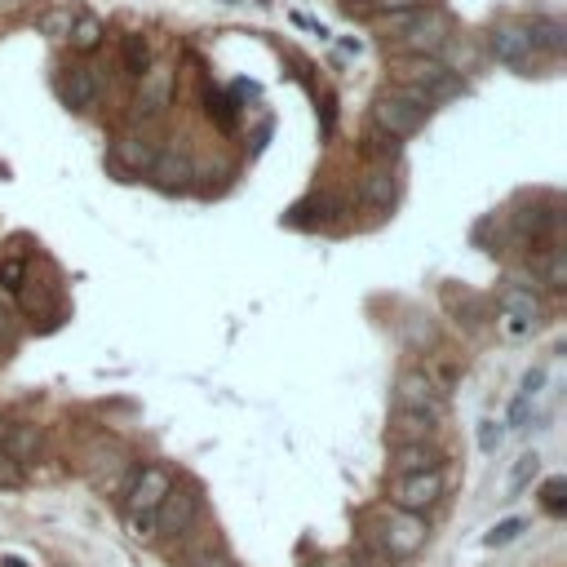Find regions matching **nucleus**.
<instances>
[{"label": "nucleus", "mask_w": 567, "mask_h": 567, "mask_svg": "<svg viewBox=\"0 0 567 567\" xmlns=\"http://www.w3.org/2000/svg\"><path fill=\"white\" fill-rule=\"evenodd\" d=\"M386 18V45L404 58H435L448 45V14L439 5L404 9V14H381Z\"/></svg>", "instance_id": "1"}, {"label": "nucleus", "mask_w": 567, "mask_h": 567, "mask_svg": "<svg viewBox=\"0 0 567 567\" xmlns=\"http://www.w3.org/2000/svg\"><path fill=\"white\" fill-rule=\"evenodd\" d=\"M169 488H173L169 466H160V461L138 466V474H133L129 488H125V497H120V514H125L129 536H138V541H151V536H156V510Z\"/></svg>", "instance_id": "2"}, {"label": "nucleus", "mask_w": 567, "mask_h": 567, "mask_svg": "<svg viewBox=\"0 0 567 567\" xmlns=\"http://www.w3.org/2000/svg\"><path fill=\"white\" fill-rule=\"evenodd\" d=\"M426 116H430V98L417 94L408 85H395V89H381L373 98V125L386 129L390 138H417L426 129Z\"/></svg>", "instance_id": "3"}, {"label": "nucleus", "mask_w": 567, "mask_h": 567, "mask_svg": "<svg viewBox=\"0 0 567 567\" xmlns=\"http://www.w3.org/2000/svg\"><path fill=\"white\" fill-rule=\"evenodd\" d=\"M426 536L430 532H426V519H421V514H408V510H395V505H390L373 528L364 532V541H373L390 559H412V554L426 545Z\"/></svg>", "instance_id": "4"}, {"label": "nucleus", "mask_w": 567, "mask_h": 567, "mask_svg": "<svg viewBox=\"0 0 567 567\" xmlns=\"http://www.w3.org/2000/svg\"><path fill=\"white\" fill-rule=\"evenodd\" d=\"M395 76H399L395 85H408V89H417V94H426L430 107H439V102L466 94V80H461L448 63H439V58H426V54H421V58H404Z\"/></svg>", "instance_id": "5"}, {"label": "nucleus", "mask_w": 567, "mask_h": 567, "mask_svg": "<svg viewBox=\"0 0 567 567\" xmlns=\"http://www.w3.org/2000/svg\"><path fill=\"white\" fill-rule=\"evenodd\" d=\"M173 85H178V67L173 63H151L138 76V94H133V120L151 125L173 107Z\"/></svg>", "instance_id": "6"}, {"label": "nucleus", "mask_w": 567, "mask_h": 567, "mask_svg": "<svg viewBox=\"0 0 567 567\" xmlns=\"http://www.w3.org/2000/svg\"><path fill=\"white\" fill-rule=\"evenodd\" d=\"M164 142L156 133H142V129H129V133H116L107 147V164L116 173H125V178H147L151 164H156Z\"/></svg>", "instance_id": "7"}, {"label": "nucleus", "mask_w": 567, "mask_h": 567, "mask_svg": "<svg viewBox=\"0 0 567 567\" xmlns=\"http://www.w3.org/2000/svg\"><path fill=\"white\" fill-rule=\"evenodd\" d=\"M85 474L94 479L98 492H111V497H125L129 479L138 474V461H129L125 448L116 443H98V448L85 452Z\"/></svg>", "instance_id": "8"}, {"label": "nucleus", "mask_w": 567, "mask_h": 567, "mask_svg": "<svg viewBox=\"0 0 567 567\" xmlns=\"http://www.w3.org/2000/svg\"><path fill=\"white\" fill-rule=\"evenodd\" d=\"M200 514H204L200 492H195L191 483L173 479V488L164 492V501L156 510V536H187L195 523H200Z\"/></svg>", "instance_id": "9"}, {"label": "nucleus", "mask_w": 567, "mask_h": 567, "mask_svg": "<svg viewBox=\"0 0 567 567\" xmlns=\"http://www.w3.org/2000/svg\"><path fill=\"white\" fill-rule=\"evenodd\" d=\"M497 311L505 319V333L519 337V333H532L545 319V297L532 284H505L497 293Z\"/></svg>", "instance_id": "10"}, {"label": "nucleus", "mask_w": 567, "mask_h": 567, "mask_svg": "<svg viewBox=\"0 0 567 567\" xmlns=\"http://www.w3.org/2000/svg\"><path fill=\"white\" fill-rule=\"evenodd\" d=\"M395 408L426 412V417L443 421V412H448V399H443V390L435 386V377H430V373H421V368H408V373H399V381H395Z\"/></svg>", "instance_id": "11"}, {"label": "nucleus", "mask_w": 567, "mask_h": 567, "mask_svg": "<svg viewBox=\"0 0 567 567\" xmlns=\"http://www.w3.org/2000/svg\"><path fill=\"white\" fill-rule=\"evenodd\" d=\"M439 497H443V466L399 474L395 488H390V505H395V510H408V514H426Z\"/></svg>", "instance_id": "12"}, {"label": "nucleus", "mask_w": 567, "mask_h": 567, "mask_svg": "<svg viewBox=\"0 0 567 567\" xmlns=\"http://www.w3.org/2000/svg\"><path fill=\"white\" fill-rule=\"evenodd\" d=\"M488 49H492L497 63L514 67V71H532V63H536L532 36H528V27H523V23H497L488 32Z\"/></svg>", "instance_id": "13"}, {"label": "nucleus", "mask_w": 567, "mask_h": 567, "mask_svg": "<svg viewBox=\"0 0 567 567\" xmlns=\"http://www.w3.org/2000/svg\"><path fill=\"white\" fill-rule=\"evenodd\" d=\"M395 195H399V187H395V173L381 164V169H368L364 178H359V209H368V213H390L395 209Z\"/></svg>", "instance_id": "14"}, {"label": "nucleus", "mask_w": 567, "mask_h": 567, "mask_svg": "<svg viewBox=\"0 0 567 567\" xmlns=\"http://www.w3.org/2000/svg\"><path fill=\"white\" fill-rule=\"evenodd\" d=\"M435 430H439V421H435V417H426V412L395 408L386 439L395 443V448H404V443H430V439H435Z\"/></svg>", "instance_id": "15"}, {"label": "nucleus", "mask_w": 567, "mask_h": 567, "mask_svg": "<svg viewBox=\"0 0 567 567\" xmlns=\"http://www.w3.org/2000/svg\"><path fill=\"white\" fill-rule=\"evenodd\" d=\"M58 94L71 111H94L98 107V80L89 67H67L63 80H58Z\"/></svg>", "instance_id": "16"}, {"label": "nucleus", "mask_w": 567, "mask_h": 567, "mask_svg": "<svg viewBox=\"0 0 567 567\" xmlns=\"http://www.w3.org/2000/svg\"><path fill=\"white\" fill-rule=\"evenodd\" d=\"M395 474H417V470H439L443 466V448L435 439L430 443H404V448H395Z\"/></svg>", "instance_id": "17"}, {"label": "nucleus", "mask_w": 567, "mask_h": 567, "mask_svg": "<svg viewBox=\"0 0 567 567\" xmlns=\"http://www.w3.org/2000/svg\"><path fill=\"white\" fill-rule=\"evenodd\" d=\"M0 452H5L9 461H18V466H27L40 452V430L36 426H5L0 430Z\"/></svg>", "instance_id": "18"}, {"label": "nucleus", "mask_w": 567, "mask_h": 567, "mask_svg": "<svg viewBox=\"0 0 567 567\" xmlns=\"http://www.w3.org/2000/svg\"><path fill=\"white\" fill-rule=\"evenodd\" d=\"M102 36H107V23H102L94 9H76V23H71V32H67V45L76 49V54H94L102 45Z\"/></svg>", "instance_id": "19"}, {"label": "nucleus", "mask_w": 567, "mask_h": 567, "mask_svg": "<svg viewBox=\"0 0 567 567\" xmlns=\"http://www.w3.org/2000/svg\"><path fill=\"white\" fill-rule=\"evenodd\" d=\"M147 178H160V187H187L191 182V156L187 151H164L160 147V156H156V164H151V173Z\"/></svg>", "instance_id": "20"}, {"label": "nucleus", "mask_w": 567, "mask_h": 567, "mask_svg": "<svg viewBox=\"0 0 567 567\" xmlns=\"http://www.w3.org/2000/svg\"><path fill=\"white\" fill-rule=\"evenodd\" d=\"M536 275H541V284L550 288V293H563L567 288V253L559 249V244H550V249L536 253Z\"/></svg>", "instance_id": "21"}, {"label": "nucleus", "mask_w": 567, "mask_h": 567, "mask_svg": "<svg viewBox=\"0 0 567 567\" xmlns=\"http://www.w3.org/2000/svg\"><path fill=\"white\" fill-rule=\"evenodd\" d=\"M532 36V49H545V54H563L567 45V27L559 18H532V23H523Z\"/></svg>", "instance_id": "22"}, {"label": "nucleus", "mask_w": 567, "mask_h": 567, "mask_svg": "<svg viewBox=\"0 0 567 567\" xmlns=\"http://www.w3.org/2000/svg\"><path fill=\"white\" fill-rule=\"evenodd\" d=\"M71 23H76V9L67 5H49V9H40L36 14V32L40 36H54V40H67V32H71Z\"/></svg>", "instance_id": "23"}, {"label": "nucleus", "mask_w": 567, "mask_h": 567, "mask_svg": "<svg viewBox=\"0 0 567 567\" xmlns=\"http://www.w3.org/2000/svg\"><path fill=\"white\" fill-rule=\"evenodd\" d=\"M536 470H541V457H536V452H523V457L510 466V474H505V497H501V501L523 497V488H528V483L536 479Z\"/></svg>", "instance_id": "24"}, {"label": "nucleus", "mask_w": 567, "mask_h": 567, "mask_svg": "<svg viewBox=\"0 0 567 567\" xmlns=\"http://www.w3.org/2000/svg\"><path fill=\"white\" fill-rule=\"evenodd\" d=\"M519 226H523V235H528V240H554V231H559V213L554 209H541V204H536V209H528V213H519Z\"/></svg>", "instance_id": "25"}, {"label": "nucleus", "mask_w": 567, "mask_h": 567, "mask_svg": "<svg viewBox=\"0 0 567 567\" xmlns=\"http://www.w3.org/2000/svg\"><path fill=\"white\" fill-rule=\"evenodd\" d=\"M120 63H125V76L138 80L142 71L151 67V45H147V36H125V49H120Z\"/></svg>", "instance_id": "26"}, {"label": "nucleus", "mask_w": 567, "mask_h": 567, "mask_svg": "<svg viewBox=\"0 0 567 567\" xmlns=\"http://www.w3.org/2000/svg\"><path fill=\"white\" fill-rule=\"evenodd\" d=\"M364 151H368V156H373V160H399V151H404V142H399V138H390V133L386 129H368V138H364Z\"/></svg>", "instance_id": "27"}, {"label": "nucleus", "mask_w": 567, "mask_h": 567, "mask_svg": "<svg viewBox=\"0 0 567 567\" xmlns=\"http://www.w3.org/2000/svg\"><path fill=\"white\" fill-rule=\"evenodd\" d=\"M523 532H528V519H501L497 528H492L488 536H483V545H488V550H497V545H510V541H519Z\"/></svg>", "instance_id": "28"}, {"label": "nucleus", "mask_w": 567, "mask_h": 567, "mask_svg": "<svg viewBox=\"0 0 567 567\" xmlns=\"http://www.w3.org/2000/svg\"><path fill=\"white\" fill-rule=\"evenodd\" d=\"M541 505L550 514H563L567 510V479H563V474H554V479L541 483Z\"/></svg>", "instance_id": "29"}, {"label": "nucleus", "mask_w": 567, "mask_h": 567, "mask_svg": "<svg viewBox=\"0 0 567 567\" xmlns=\"http://www.w3.org/2000/svg\"><path fill=\"white\" fill-rule=\"evenodd\" d=\"M23 280H27V262L23 257H5V262H0V288H5V293H18Z\"/></svg>", "instance_id": "30"}, {"label": "nucleus", "mask_w": 567, "mask_h": 567, "mask_svg": "<svg viewBox=\"0 0 567 567\" xmlns=\"http://www.w3.org/2000/svg\"><path fill=\"white\" fill-rule=\"evenodd\" d=\"M204 102H209V116L218 120V129L231 133V129H235V107H231V102H226L218 89H209V98H204Z\"/></svg>", "instance_id": "31"}, {"label": "nucleus", "mask_w": 567, "mask_h": 567, "mask_svg": "<svg viewBox=\"0 0 567 567\" xmlns=\"http://www.w3.org/2000/svg\"><path fill=\"white\" fill-rule=\"evenodd\" d=\"M501 439H505V430H501V421H492V417H483L479 421V452L483 457H492V452L501 448Z\"/></svg>", "instance_id": "32"}, {"label": "nucleus", "mask_w": 567, "mask_h": 567, "mask_svg": "<svg viewBox=\"0 0 567 567\" xmlns=\"http://www.w3.org/2000/svg\"><path fill=\"white\" fill-rule=\"evenodd\" d=\"M182 567H231V559H226L222 550H213V545H204V550H195L182 559Z\"/></svg>", "instance_id": "33"}, {"label": "nucleus", "mask_w": 567, "mask_h": 567, "mask_svg": "<svg viewBox=\"0 0 567 567\" xmlns=\"http://www.w3.org/2000/svg\"><path fill=\"white\" fill-rule=\"evenodd\" d=\"M430 0H364L368 14H404V9H421Z\"/></svg>", "instance_id": "34"}, {"label": "nucleus", "mask_w": 567, "mask_h": 567, "mask_svg": "<svg viewBox=\"0 0 567 567\" xmlns=\"http://www.w3.org/2000/svg\"><path fill=\"white\" fill-rule=\"evenodd\" d=\"M18 337V324H14V311H9V293L0 288V346H14Z\"/></svg>", "instance_id": "35"}, {"label": "nucleus", "mask_w": 567, "mask_h": 567, "mask_svg": "<svg viewBox=\"0 0 567 567\" xmlns=\"http://www.w3.org/2000/svg\"><path fill=\"white\" fill-rule=\"evenodd\" d=\"M541 386H545V364H536V368H528V377H523L519 399H536L541 395Z\"/></svg>", "instance_id": "36"}, {"label": "nucleus", "mask_w": 567, "mask_h": 567, "mask_svg": "<svg viewBox=\"0 0 567 567\" xmlns=\"http://www.w3.org/2000/svg\"><path fill=\"white\" fill-rule=\"evenodd\" d=\"M18 483H23V466L0 452V488H18Z\"/></svg>", "instance_id": "37"}, {"label": "nucleus", "mask_w": 567, "mask_h": 567, "mask_svg": "<svg viewBox=\"0 0 567 567\" xmlns=\"http://www.w3.org/2000/svg\"><path fill=\"white\" fill-rule=\"evenodd\" d=\"M0 567H32V563L18 559V554H0Z\"/></svg>", "instance_id": "38"}, {"label": "nucleus", "mask_w": 567, "mask_h": 567, "mask_svg": "<svg viewBox=\"0 0 567 567\" xmlns=\"http://www.w3.org/2000/svg\"><path fill=\"white\" fill-rule=\"evenodd\" d=\"M324 567H350V563H342V559H333V563H324Z\"/></svg>", "instance_id": "39"}, {"label": "nucleus", "mask_w": 567, "mask_h": 567, "mask_svg": "<svg viewBox=\"0 0 567 567\" xmlns=\"http://www.w3.org/2000/svg\"><path fill=\"white\" fill-rule=\"evenodd\" d=\"M226 5H240V0H226Z\"/></svg>", "instance_id": "40"}]
</instances>
